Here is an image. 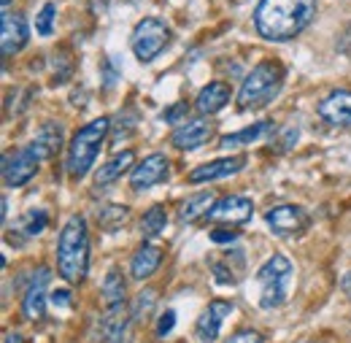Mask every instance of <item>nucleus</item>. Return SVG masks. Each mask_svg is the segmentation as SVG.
Here are the masks:
<instances>
[{"label":"nucleus","instance_id":"f257e3e1","mask_svg":"<svg viewBox=\"0 0 351 343\" xmlns=\"http://www.w3.org/2000/svg\"><path fill=\"white\" fill-rule=\"evenodd\" d=\"M316 19V0H260L254 27L267 41H292Z\"/></svg>","mask_w":351,"mask_h":343},{"label":"nucleus","instance_id":"f03ea898","mask_svg":"<svg viewBox=\"0 0 351 343\" xmlns=\"http://www.w3.org/2000/svg\"><path fill=\"white\" fill-rule=\"evenodd\" d=\"M57 270L68 284L84 281L89 270V233L84 216H71L60 233L57 244Z\"/></svg>","mask_w":351,"mask_h":343},{"label":"nucleus","instance_id":"7ed1b4c3","mask_svg":"<svg viewBox=\"0 0 351 343\" xmlns=\"http://www.w3.org/2000/svg\"><path fill=\"white\" fill-rule=\"evenodd\" d=\"M281 86H284V68L273 60H265L257 68H252V73L243 79L238 92V108L241 111L263 108L273 97H278Z\"/></svg>","mask_w":351,"mask_h":343},{"label":"nucleus","instance_id":"20e7f679","mask_svg":"<svg viewBox=\"0 0 351 343\" xmlns=\"http://www.w3.org/2000/svg\"><path fill=\"white\" fill-rule=\"evenodd\" d=\"M108 128H111V122L106 117H97L73 135V141L68 146V173L73 178H82L89 173L106 135H108Z\"/></svg>","mask_w":351,"mask_h":343},{"label":"nucleus","instance_id":"39448f33","mask_svg":"<svg viewBox=\"0 0 351 343\" xmlns=\"http://www.w3.org/2000/svg\"><path fill=\"white\" fill-rule=\"evenodd\" d=\"M295 268L289 257L284 255H273L257 270V281L263 287V298H260V308L270 311V308H281L287 298H289V284H292Z\"/></svg>","mask_w":351,"mask_h":343},{"label":"nucleus","instance_id":"423d86ee","mask_svg":"<svg viewBox=\"0 0 351 343\" xmlns=\"http://www.w3.org/2000/svg\"><path fill=\"white\" fill-rule=\"evenodd\" d=\"M171 41V30L162 19L157 16H146L135 25L132 30V51L141 62H152Z\"/></svg>","mask_w":351,"mask_h":343},{"label":"nucleus","instance_id":"0eeeda50","mask_svg":"<svg viewBox=\"0 0 351 343\" xmlns=\"http://www.w3.org/2000/svg\"><path fill=\"white\" fill-rule=\"evenodd\" d=\"M265 219H267L270 230H273L276 235H281V238L298 235V233H303V230L308 227V214H306V209H300V206H292V203L270 209V211L265 214Z\"/></svg>","mask_w":351,"mask_h":343},{"label":"nucleus","instance_id":"6e6552de","mask_svg":"<svg viewBox=\"0 0 351 343\" xmlns=\"http://www.w3.org/2000/svg\"><path fill=\"white\" fill-rule=\"evenodd\" d=\"M211 135H214V122L206 117H197V119L181 122L171 135V143L181 152H192V149H200L203 143H208Z\"/></svg>","mask_w":351,"mask_h":343},{"label":"nucleus","instance_id":"1a4fd4ad","mask_svg":"<svg viewBox=\"0 0 351 343\" xmlns=\"http://www.w3.org/2000/svg\"><path fill=\"white\" fill-rule=\"evenodd\" d=\"M168 168H171V163H168L165 154H149L143 163H138L130 171V187L135 192L152 189V187H157L160 181L168 178Z\"/></svg>","mask_w":351,"mask_h":343},{"label":"nucleus","instance_id":"9d476101","mask_svg":"<svg viewBox=\"0 0 351 343\" xmlns=\"http://www.w3.org/2000/svg\"><path fill=\"white\" fill-rule=\"evenodd\" d=\"M232 311H235V303L232 300L208 303V308L200 314V319H197V324H195V335H197L203 343H214L217 338H219L224 319H227Z\"/></svg>","mask_w":351,"mask_h":343},{"label":"nucleus","instance_id":"9b49d317","mask_svg":"<svg viewBox=\"0 0 351 343\" xmlns=\"http://www.w3.org/2000/svg\"><path fill=\"white\" fill-rule=\"evenodd\" d=\"M254 214V203L243 195H227V198H219L214 203V209L208 211V219L211 222H221V224H243L249 222Z\"/></svg>","mask_w":351,"mask_h":343},{"label":"nucleus","instance_id":"f8f14e48","mask_svg":"<svg viewBox=\"0 0 351 343\" xmlns=\"http://www.w3.org/2000/svg\"><path fill=\"white\" fill-rule=\"evenodd\" d=\"M38 163L41 160L30 152V146L19 149L14 157H5V163H3V181H5V187H25L38 173Z\"/></svg>","mask_w":351,"mask_h":343},{"label":"nucleus","instance_id":"ddd939ff","mask_svg":"<svg viewBox=\"0 0 351 343\" xmlns=\"http://www.w3.org/2000/svg\"><path fill=\"white\" fill-rule=\"evenodd\" d=\"M30 38V30H27V22L22 14H3V22H0V49H3V57H14L19 54Z\"/></svg>","mask_w":351,"mask_h":343},{"label":"nucleus","instance_id":"4468645a","mask_svg":"<svg viewBox=\"0 0 351 343\" xmlns=\"http://www.w3.org/2000/svg\"><path fill=\"white\" fill-rule=\"evenodd\" d=\"M49 279H51V270L49 268H38L25 289V300H22V314L30 319V322H38L46 314V287H49Z\"/></svg>","mask_w":351,"mask_h":343},{"label":"nucleus","instance_id":"2eb2a0df","mask_svg":"<svg viewBox=\"0 0 351 343\" xmlns=\"http://www.w3.org/2000/svg\"><path fill=\"white\" fill-rule=\"evenodd\" d=\"M319 117L332 128H351V92L335 89L319 103Z\"/></svg>","mask_w":351,"mask_h":343},{"label":"nucleus","instance_id":"dca6fc26","mask_svg":"<svg viewBox=\"0 0 351 343\" xmlns=\"http://www.w3.org/2000/svg\"><path fill=\"white\" fill-rule=\"evenodd\" d=\"M246 168V154H235V157H221L214 163H206L200 168L189 173V184H203V181H217V178H227L235 176L238 171Z\"/></svg>","mask_w":351,"mask_h":343},{"label":"nucleus","instance_id":"f3484780","mask_svg":"<svg viewBox=\"0 0 351 343\" xmlns=\"http://www.w3.org/2000/svg\"><path fill=\"white\" fill-rule=\"evenodd\" d=\"M132 316L125 305L108 308L103 316V338L106 343H132Z\"/></svg>","mask_w":351,"mask_h":343},{"label":"nucleus","instance_id":"a211bd4d","mask_svg":"<svg viewBox=\"0 0 351 343\" xmlns=\"http://www.w3.org/2000/svg\"><path fill=\"white\" fill-rule=\"evenodd\" d=\"M60 149H62V125L46 122L44 128L38 130L36 141L30 143V152H33L38 160H49V157H54Z\"/></svg>","mask_w":351,"mask_h":343},{"label":"nucleus","instance_id":"6ab92c4d","mask_svg":"<svg viewBox=\"0 0 351 343\" xmlns=\"http://www.w3.org/2000/svg\"><path fill=\"white\" fill-rule=\"evenodd\" d=\"M230 103V86L224 82H211L197 92V100H195V108L200 114H217L224 106Z\"/></svg>","mask_w":351,"mask_h":343},{"label":"nucleus","instance_id":"aec40b11","mask_svg":"<svg viewBox=\"0 0 351 343\" xmlns=\"http://www.w3.org/2000/svg\"><path fill=\"white\" fill-rule=\"evenodd\" d=\"M160 262H162V249H160V246H152V244H143V246L135 252V257H132V265H130L132 279H135V281L149 279V276L160 268Z\"/></svg>","mask_w":351,"mask_h":343},{"label":"nucleus","instance_id":"412c9836","mask_svg":"<svg viewBox=\"0 0 351 343\" xmlns=\"http://www.w3.org/2000/svg\"><path fill=\"white\" fill-rule=\"evenodd\" d=\"M132 160H135V154H132L130 149H125L122 154H117V157H111L100 171H97V176H95V181L103 187V184H111V181H117L119 176L125 171H130L132 168Z\"/></svg>","mask_w":351,"mask_h":343},{"label":"nucleus","instance_id":"4be33fe9","mask_svg":"<svg viewBox=\"0 0 351 343\" xmlns=\"http://www.w3.org/2000/svg\"><path fill=\"white\" fill-rule=\"evenodd\" d=\"M103 300L108 308H117V305H125V276H122V270L119 268H111L108 270V276H106V281H103Z\"/></svg>","mask_w":351,"mask_h":343},{"label":"nucleus","instance_id":"5701e85b","mask_svg":"<svg viewBox=\"0 0 351 343\" xmlns=\"http://www.w3.org/2000/svg\"><path fill=\"white\" fill-rule=\"evenodd\" d=\"M267 130H273V122H257V125H249V128L238 130V132H230L221 138V149H235V146H246V143H254L260 141Z\"/></svg>","mask_w":351,"mask_h":343},{"label":"nucleus","instance_id":"b1692460","mask_svg":"<svg viewBox=\"0 0 351 343\" xmlns=\"http://www.w3.org/2000/svg\"><path fill=\"white\" fill-rule=\"evenodd\" d=\"M214 195L211 192H200V195H195V198H189L184 206H181V214L178 219L186 224V222H195V219H200V216H208V211L214 209Z\"/></svg>","mask_w":351,"mask_h":343},{"label":"nucleus","instance_id":"393cba45","mask_svg":"<svg viewBox=\"0 0 351 343\" xmlns=\"http://www.w3.org/2000/svg\"><path fill=\"white\" fill-rule=\"evenodd\" d=\"M128 219H130V209H125V206H106V209L97 214V224H100V230L114 233V230H119L122 224H128Z\"/></svg>","mask_w":351,"mask_h":343},{"label":"nucleus","instance_id":"a878e982","mask_svg":"<svg viewBox=\"0 0 351 343\" xmlns=\"http://www.w3.org/2000/svg\"><path fill=\"white\" fill-rule=\"evenodd\" d=\"M168 224V211L162 206H152L146 214H143V222H141V230L146 238H157Z\"/></svg>","mask_w":351,"mask_h":343},{"label":"nucleus","instance_id":"bb28decb","mask_svg":"<svg viewBox=\"0 0 351 343\" xmlns=\"http://www.w3.org/2000/svg\"><path fill=\"white\" fill-rule=\"evenodd\" d=\"M154 305H157V292H154V289H143L130 305L132 322H143V319H149L152 311H154Z\"/></svg>","mask_w":351,"mask_h":343},{"label":"nucleus","instance_id":"cd10ccee","mask_svg":"<svg viewBox=\"0 0 351 343\" xmlns=\"http://www.w3.org/2000/svg\"><path fill=\"white\" fill-rule=\"evenodd\" d=\"M138 128V111L135 108H125L117 117V128H114V143H122L125 138H130Z\"/></svg>","mask_w":351,"mask_h":343},{"label":"nucleus","instance_id":"c85d7f7f","mask_svg":"<svg viewBox=\"0 0 351 343\" xmlns=\"http://www.w3.org/2000/svg\"><path fill=\"white\" fill-rule=\"evenodd\" d=\"M46 224H49V219H46L44 211H30V214L22 216V222H19V233H22L25 238H33V235L44 233Z\"/></svg>","mask_w":351,"mask_h":343},{"label":"nucleus","instance_id":"c756f323","mask_svg":"<svg viewBox=\"0 0 351 343\" xmlns=\"http://www.w3.org/2000/svg\"><path fill=\"white\" fill-rule=\"evenodd\" d=\"M54 16H57V5H54V3H44L41 11H38V16H36V30H38L41 36H51V30H54Z\"/></svg>","mask_w":351,"mask_h":343},{"label":"nucleus","instance_id":"7c9ffc66","mask_svg":"<svg viewBox=\"0 0 351 343\" xmlns=\"http://www.w3.org/2000/svg\"><path fill=\"white\" fill-rule=\"evenodd\" d=\"M224 343H263V335L257 330H241V333L230 335Z\"/></svg>","mask_w":351,"mask_h":343},{"label":"nucleus","instance_id":"2f4dec72","mask_svg":"<svg viewBox=\"0 0 351 343\" xmlns=\"http://www.w3.org/2000/svg\"><path fill=\"white\" fill-rule=\"evenodd\" d=\"M173 324H176V311H165V314L160 316V324H157V335H160V338H165V335L173 330Z\"/></svg>","mask_w":351,"mask_h":343},{"label":"nucleus","instance_id":"473e14b6","mask_svg":"<svg viewBox=\"0 0 351 343\" xmlns=\"http://www.w3.org/2000/svg\"><path fill=\"white\" fill-rule=\"evenodd\" d=\"M186 108H189L186 103H176L173 108H168V111H162V114H160V119H165V122L176 125V122H178V119H181V117L186 114Z\"/></svg>","mask_w":351,"mask_h":343},{"label":"nucleus","instance_id":"72a5a7b5","mask_svg":"<svg viewBox=\"0 0 351 343\" xmlns=\"http://www.w3.org/2000/svg\"><path fill=\"white\" fill-rule=\"evenodd\" d=\"M211 241L214 244H235L238 233H232V230H211Z\"/></svg>","mask_w":351,"mask_h":343},{"label":"nucleus","instance_id":"f704fd0d","mask_svg":"<svg viewBox=\"0 0 351 343\" xmlns=\"http://www.w3.org/2000/svg\"><path fill=\"white\" fill-rule=\"evenodd\" d=\"M49 300L54 305H60V308H65V305H71V289H54Z\"/></svg>","mask_w":351,"mask_h":343},{"label":"nucleus","instance_id":"c9c22d12","mask_svg":"<svg viewBox=\"0 0 351 343\" xmlns=\"http://www.w3.org/2000/svg\"><path fill=\"white\" fill-rule=\"evenodd\" d=\"M341 289H343V292H346V295L351 298V270L346 273V276H343V279H341Z\"/></svg>","mask_w":351,"mask_h":343},{"label":"nucleus","instance_id":"e433bc0d","mask_svg":"<svg viewBox=\"0 0 351 343\" xmlns=\"http://www.w3.org/2000/svg\"><path fill=\"white\" fill-rule=\"evenodd\" d=\"M3 343H25V341H22V335H19V333H8V335L3 338Z\"/></svg>","mask_w":351,"mask_h":343},{"label":"nucleus","instance_id":"4c0bfd02","mask_svg":"<svg viewBox=\"0 0 351 343\" xmlns=\"http://www.w3.org/2000/svg\"><path fill=\"white\" fill-rule=\"evenodd\" d=\"M0 3H3V8H8V5H11V0H0Z\"/></svg>","mask_w":351,"mask_h":343},{"label":"nucleus","instance_id":"58836bf2","mask_svg":"<svg viewBox=\"0 0 351 343\" xmlns=\"http://www.w3.org/2000/svg\"><path fill=\"white\" fill-rule=\"evenodd\" d=\"M308 343H324V341H308Z\"/></svg>","mask_w":351,"mask_h":343}]
</instances>
